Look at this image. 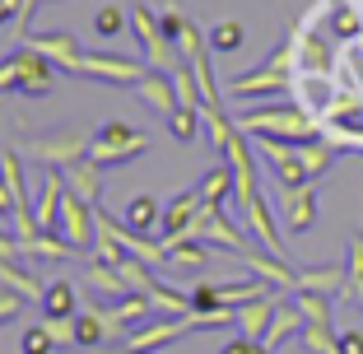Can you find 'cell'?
Instances as JSON below:
<instances>
[{"instance_id": "ffe728a7", "label": "cell", "mask_w": 363, "mask_h": 354, "mask_svg": "<svg viewBox=\"0 0 363 354\" xmlns=\"http://www.w3.org/2000/svg\"><path fill=\"white\" fill-rule=\"evenodd\" d=\"M65 187H70L75 196H84L89 205H98V201H103V168L89 163V159L70 163V168H65Z\"/></svg>"}, {"instance_id": "4fadbf2b", "label": "cell", "mask_w": 363, "mask_h": 354, "mask_svg": "<svg viewBox=\"0 0 363 354\" xmlns=\"http://www.w3.org/2000/svg\"><path fill=\"white\" fill-rule=\"evenodd\" d=\"M196 215H201V187H186V192H177L168 205H163V238H186L196 224Z\"/></svg>"}, {"instance_id": "8d00e7d4", "label": "cell", "mask_w": 363, "mask_h": 354, "mask_svg": "<svg viewBox=\"0 0 363 354\" xmlns=\"http://www.w3.org/2000/svg\"><path fill=\"white\" fill-rule=\"evenodd\" d=\"M19 350L23 354H56V341H52L47 326H28V331L19 336Z\"/></svg>"}, {"instance_id": "74e56055", "label": "cell", "mask_w": 363, "mask_h": 354, "mask_svg": "<svg viewBox=\"0 0 363 354\" xmlns=\"http://www.w3.org/2000/svg\"><path fill=\"white\" fill-rule=\"evenodd\" d=\"M219 284H196L191 289V312H219Z\"/></svg>"}, {"instance_id": "484cf974", "label": "cell", "mask_w": 363, "mask_h": 354, "mask_svg": "<svg viewBox=\"0 0 363 354\" xmlns=\"http://www.w3.org/2000/svg\"><path fill=\"white\" fill-rule=\"evenodd\" d=\"M270 294V284L266 280H219V303L224 308H242V303H257V299H266Z\"/></svg>"}, {"instance_id": "b9f144b4", "label": "cell", "mask_w": 363, "mask_h": 354, "mask_svg": "<svg viewBox=\"0 0 363 354\" xmlns=\"http://www.w3.org/2000/svg\"><path fill=\"white\" fill-rule=\"evenodd\" d=\"M257 350H261V341H247V336H233V341H228L219 354H257Z\"/></svg>"}, {"instance_id": "7bdbcfd3", "label": "cell", "mask_w": 363, "mask_h": 354, "mask_svg": "<svg viewBox=\"0 0 363 354\" xmlns=\"http://www.w3.org/2000/svg\"><path fill=\"white\" fill-rule=\"evenodd\" d=\"M340 354H363V331H340Z\"/></svg>"}, {"instance_id": "7c38bea8", "label": "cell", "mask_w": 363, "mask_h": 354, "mask_svg": "<svg viewBox=\"0 0 363 354\" xmlns=\"http://www.w3.org/2000/svg\"><path fill=\"white\" fill-rule=\"evenodd\" d=\"M228 94L233 98H270V94H289V70L279 65H257V70H247V75H233L228 79Z\"/></svg>"}, {"instance_id": "52a82bcc", "label": "cell", "mask_w": 363, "mask_h": 354, "mask_svg": "<svg viewBox=\"0 0 363 354\" xmlns=\"http://www.w3.org/2000/svg\"><path fill=\"white\" fill-rule=\"evenodd\" d=\"M191 238L196 243L224 247V252H238V257L247 252V233L224 215V205H201V215H196V224H191Z\"/></svg>"}, {"instance_id": "6da1fadb", "label": "cell", "mask_w": 363, "mask_h": 354, "mask_svg": "<svg viewBox=\"0 0 363 354\" xmlns=\"http://www.w3.org/2000/svg\"><path fill=\"white\" fill-rule=\"evenodd\" d=\"M242 135H270V140H317V126H312V117L294 103V98H284V103H270V108H252L242 112V117L233 121Z\"/></svg>"}, {"instance_id": "1f68e13d", "label": "cell", "mask_w": 363, "mask_h": 354, "mask_svg": "<svg viewBox=\"0 0 363 354\" xmlns=\"http://www.w3.org/2000/svg\"><path fill=\"white\" fill-rule=\"evenodd\" d=\"M168 131H172V135L182 140V145H191V140H196V135L205 131V117H201L196 108H177V112L168 117Z\"/></svg>"}, {"instance_id": "f1b7e54d", "label": "cell", "mask_w": 363, "mask_h": 354, "mask_svg": "<svg viewBox=\"0 0 363 354\" xmlns=\"http://www.w3.org/2000/svg\"><path fill=\"white\" fill-rule=\"evenodd\" d=\"M196 187H201V205H228V196H233V168L219 163V168H210Z\"/></svg>"}, {"instance_id": "e575fe53", "label": "cell", "mask_w": 363, "mask_h": 354, "mask_svg": "<svg viewBox=\"0 0 363 354\" xmlns=\"http://www.w3.org/2000/svg\"><path fill=\"white\" fill-rule=\"evenodd\" d=\"M126 19H130V14L121 10V5H103V10L94 14V33H98V38H121Z\"/></svg>"}, {"instance_id": "603a6c76", "label": "cell", "mask_w": 363, "mask_h": 354, "mask_svg": "<svg viewBox=\"0 0 363 354\" xmlns=\"http://www.w3.org/2000/svg\"><path fill=\"white\" fill-rule=\"evenodd\" d=\"M163 224V205L154 201L150 192H140L126 201V228H135V233H154V228Z\"/></svg>"}, {"instance_id": "8992f818", "label": "cell", "mask_w": 363, "mask_h": 354, "mask_svg": "<svg viewBox=\"0 0 363 354\" xmlns=\"http://www.w3.org/2000/svg\"><path fill=\"white\" fill-rule=\"evenodd\" d=\"M130 28H135V38H140V47H145V56H150L154 70H172V65L182 61L177 47H172L168 38H163L159 14H154L150 5H130Z\"/></svg>"}, {"instance_id": "5bb4252c", "label": "cell", "mask_w": 363, "mask_h": 354, "mask_svg": "<svg viewBox=\"0 0 363 354\" xmlns=\"http://www.w3.org/2000/svg\"><path fill=\"white\" fill-rule=\"evenodd\" d=\"M135 98L145 103V108L163 112V117H172V112L182 108V103H177V89H172V75H168V70H154V65H150V75L135 84Z\"/></svg>"}, {"instance_id": "4316f807", "label": "cell", "mask_w": 363, "mask_h": 354, "mask_svg": "<svg viewBox=\"0 0 363 354\" xmlns=\"http://www.w3.org/2000/svg\"><path fill=\"white\" fill-rule=\"evenodd\" d=\"M19 257H56V261H70V257H84L79 247H70L61 233H38L28 243H19Z\"/></svg>"}, {"instance_id": "8fae6325", "label": "cell", "mask_w": 363, "mask_h": 354, "mask_svg": "<svg viewBox=\"0 0 363 354\" xmlns=\"http://www.w3.org/2000/svg\"><path fill=\"white\" fill-rule=\"evenodd\" d=\"M279 215L289 233H308L317 224V187H279Z\"/></svg>"}, {"instance_id": "f6af8a7d", "label": "cell", "mask_w": 363, "mask_h": 354, "mask_svg": "<svg viewBox=\"0 0 363 354\" xmlns=\"http://www.w3.org/2000/svg\"><path fill=\"white\" fill-rule=\"evenodd\" d=\"M0 219H14V196L5 187V177H0Z\"/></svg>"}, {"instance_id": "3957f363", "label": "cell", "mask_w": 363, "mask_h": 354, "mask_svg": "<svg viewBox=\"0 0 363 354\" xmlns=\"http://www.w3.org/2000/svg\"><path fill=\"white\" fill-rule=\"evenodd\" d=\"M19 154L33 159L38 168H70L89 154V135H79L75 126H61V131H47V135H33V140H19Z\"/></svg>"}, {"instance_id": "d4e9b609", "label": "cell", "mask_w": 363, "mask_h": 354, "mask_svg": "<svg viewBox=\"0 0 363 354\" xmlns=\"http://www.w3.org/2000/svg\"><path fill=\"white\" fill-rule=\"evenodd\" d=\"M163 252H168V266H186V270H201L210 261V247L196 243L191 233L186 238H163Z\"/></svg>"}, {"instance_id": "f546056e", "label": "cell", "mask_w": 363, "mask_h": 354, "mask_svg": "<svg viewBox=\"0 0 363 354\" xmlns=\"http://www.w3.org/2000/svg\"><path fill=\"white\" fill-rule=\"evenodd\" d=\"M145 294H150V303L163 312V317H186V312H191V294H177V289H168L163 280H154V284H150Z\"/></svg>"}, {"instance_id": "ac0fdd59", "label": "cell", "mask_w": 363, "mask_h": 354, "mask_svg": "<svg viewBox=\"0 0 363 354\" xmlns=\"http://www.w3.org/2000/svg\"><path fill=\"white\" fill-rule=\"evenodd\" d=\"M345 266H303L298 270V284L294 289L303 294H326V299H335V294H345Z\"/></svg>"}, {"instance_id": "d6986e66", "label": "cell", "mask_w": 363, "mask_h": 354, "mask_svg": "<svg viewBox=\"0 0 363 354\" xmlns=\"http://www.w3.org/2000/svg\"><path fill=\"white\" fill-rule=\"evenodd\" d=\"M0 289H10V294H19L23 303H43V294H47V284L33 270H23L19 261H0Z\"/></svg>"}, {"instance_id": "4dcf8cb0", "label": "cell", "mask_w": 363, "mask_h": 354, "mask_svg": "<svg viewBox=\"0 0 363 354\" xmlns=\"http://www.w3.org/2000/svg\"><path fill=\"white\" fill-rule=\"evenodd\" d=\"M298 345L308 354H340V336L331 331V322H308L298 336Z\"/></svg>"}, {"instance_id": "c3c4849f", "label": "cell", "mask_w": 363, "mask_h": 354, "mask_svg": "<svg viewBox=\"0 0 363 354\" xmlns=\"http://www.w3.org/2000/svg\"><path fill=\"white\" fill-rule=\"evenodd\" d=\"M103 354H135V350H126V345H117V350H103Z\"/></svg>"}, {"instance_id": "60d3db41", "label": "cell", "mask_w": 363, "mask_h": 354, "mask_svg": "<svg viewBox=\"0 0 363 354\" xmlns=\"http://www.w3.org/2000/svg\"><path fill=\"white\" fill-rule=\"evenodd\" d=\"M19 308H23V299H19V294H10V289H0V326L10 322V317H19Z\"/></svg>"}, {"instance_id": "836d02e7", "label": "cell", "mask_w": 363, "mask_h": 354, "mask_svg": "<svg viewBox=\"0 0 363 354\" xmlns=\"http://www.w3.org/2000/svg\"><path fill=\"white\" fill-rule=\"evenodd\" d=\"M294 308L303 312V322H331V299H326V294H303V289H294Z\"/></svg>"}, {"instance_id": "ba28073f", "label": "cell", "mask_w": 363, "mask_h": 354, "mask_svg": "<svg viewBox=\"0 0 363 354\" xmlns=\"http://www.w3.org/2000/svg\"><path fill=\"white\" fill-rule=\"evenodd\" d=\"M19 47H28V52L47 56L52 65H61V70H70V75H79V61H84V47H79L75 33H38V38H23Z\"/></svg>"}, {"instance_id": "ee69618b", "label": "cell", "mask_w": 363, "mask_h": 354, "mask_svg": "<svg viewBox=\"0 0 363 354\" xmlns=\"http://www.w3.org/2000/svg\"><path fill=\"white\" fill-rule=\"evenodd\" d=\"M0 261H19V238L0 233Z\"/></svg>"}, {"instance_id": "7402d4cb", "label": "cell", "mask_w": 363, "mask_h": 354, "mask_svg": "<svg viewBox=\"0 0 363 354\" xmlns=\"http://www.w3.org/2000/svg\"><path fill=\"white\" fill-rule=\"evenodd\" d=\"M84 308V299H79V289L70 284V280H52L43 294V317H75V312Z\"/></svg>"}, {"instance_id": "f35d334b", "label": "cell", "mask_w": 363, "mask_h": 354, "mask_svg": "<svg viewBox=\"0 0 363 354\" xmlns=\"http://www.w3.org/2000/svg\"><path fill=\"white\" fill-rule=\"evenodd\" d=\"M19 94V52H5L0 56V94Z\"/></svg>"}, {"instance_id": "bcb514c9", "label": "cell", "mask_w": 363, "mask_h": 354, "mask_svg": "<svg viewBox=\"0 0 363 354\" xmlns=\"http://www.w3.org/2000/svg\"><path fill=\"white\" fill-rule=\"evenodd\" d=\"M19 19V0H0V28Z\"/></svg>"}, {"instance_id": "7dc6e473", "label": "cell", "mask_w": 363, "mask_h": 354, "mask_svg": "<svg viewBox=\"0 0 363 354\" xmlns=\"http://www.w3.org/2000/svg\"><path fill=\"white\" fill-rule=\"evenodd\" d=\"M345 294H350V299L363 308V275H350V280H345Z\"/></svg>"}, {"instance_id": "cb8c5ba5", "label": "cell", "mask_w": 363, "mask_h": 354, "mask_svg": "<svg viewBox=\"0 0 363 354\" xmlns=\"http://www.w3.org/2000/svg\"><path fill=\"white\" fill-rule=\"evenodd\" d=\"M84 275L94 280V289H98V294H107V299H126V294H130L126 275H121L117 266H107V261H98V257H84Z\"/></svg>"}, {"instance_id": "e0dca14e", "label": "cell", "mask_w": 363, "mask_h": 354, "mask_svg": "<svg viewBox=\"0 0 363 354\" xmlns=\"http://www.w3.org/2000/svg\"><path fill=\"white\" fill-rule=\"evenodd\" d=\"M242 266L257 280H266V284H279V289H294L298 284V270L289 266L284 257H270V252H242Z\"/></svg>"}, {"instance_id": "277c9868", "label": "cell", "mask_w": 363, "mask_h": 354, "mask_svg": "<svg viewBox=\"0 0 363 354\" xmlns=\"http://www.w3.org/2000/svg\"><path fill=\"white\" fill-rule=\"evenodd\" d=\"M79 75L98 79V84H126L135 89L140 79L150 75V65L135 61V56H117V52H84V61H79Z\"/></svg>"}, {"instance_id": "d590c367", "label": "cell", "mask_w": 363, "mask_h": 354, "mask_svg": "<svg viewBox=\"0 0 363 354\" xmlns=\"http://www.w3.org/2000/svg\"><path fill=\"white\" fill-rule=\"evenodd\" d=\"M186 10H182V5H163L159 10V28H163V38H168V43H177L182 33H186Z\"/></svg>"}, {"instance_id": "9a60e30c", "label": "cell", "mask_w": 363, "mask_h": 354, "mask_svg": "<svg viewBox=\"0 0 363 354\" xmlns=\"http://www.w3.org/2000/svg\"><path fill=\"white\" fill-rule=\"evenodd\" d=\"M52 70H56V65L47 61V56L19 47V94L23 98H47V94H52Z\"/></svg>"}, {"instance_id": "7a4b0ae2", "label": "cell", "mask_w": 363, "mask_h": 354, "mask_svg": "<svg viewBox=\"0 0 363 354\" xmlns=\"http://www.w3.org/2000/svg\"><path fill=\"white\" fill-rule=\"evenodd\" d=\"M150 145H154L150 131H135V126H126V121H107V126L89 140V154H84V159L98 163V168L107 172V168H126V163H135L140 154L150 150Z\"/></svg>"}, {"instance_id": "9c48e42d", "label": "cell", "mask_w": 363, "mask_h": 354, "mask_svg": "<svg viewBox=\"0 0 363 354\" xmlns=\"http://www.w3.org/2000/svg\"><path fill=\"white\" fill-rule=\"evenodd\" d=\"M65 192H70V187H65V172L61 168H47L43 182H38V196H33V219H38V228H43V233H56Z\"/></svg>"}, {"instance_id": "83f0119b", "label": "cell", "mask_w": 363, "mask_h": 354, "mask_svg": "<svg viewBox=\"0 0 363 354\" xmlns=\"http://www.w3.org/2000/svg\"><path fill=\"white\" fill-rule=\"evenodd\" d=\"M103 341H107V331H103V317H98L94 299H84V308L75 312V345H79V350H98Z\"/></svg>"}, {"instance_id": "5b68a950", "label": "cell", "mask_w": 363, "mask_h": 354, "mask_svg": "<svg viewBox=\"0 0 363 354\" xmlns=\"http://www.w3.org/2000/svg\"><path fill=\"white\" fill-rule=\"evenodd\" d=\"M61 238L70 247H79V252H94V243H98V205H89L84 196H75V192H65V201H61Z\"/></svg>"}, {"instance_id": "44dd1931", "label": "cell", "mask_w": 363, "mask_h": 354, "mask_svg": "<svg viewBox=\"0 0 363 354\" xmlns=\"http://www.w3.org/2000/svg\"><path fill=\"white\" fill-rule=\"evenodd\" d=\"M303 326H308V322H303V312L294 308V299H289V303H279V308H275V317H270V331L261 336V345H266V350H279L289 336H303Z\"/></svg>"}, {"instance_id": "30bf717a", "label": "cell", "mask_w": 363, "mask_h": 354, "mask_svg": "<svg viewBox=\"0 0 363 354\" xmlns=\"http://www.w3.org/2000/svg\"><path fill=\"white\" fill-rule=\"evenodd\" d=\"M150 312H154L150 294H126V299H112L107 308H98V317H103V331H107V341H112V336H126L135 322H145Z\"/></svg>"}, {"instance_id": "d6a6232c", "label": "cell", "mask_w": 363, "mask_h": 354, "mask_svg": "<svg viewBox=\"0 0 363 354\" xmlns=\"http://www.w3.org/2000/svg\"><path fill=\"white\" fill-rule=\"evenodd\" d=\"M242 38H247V33H242V23H238V19H219V23H214V28H210V47H214V52H238V47H242Z\"/></svg>"}, {"instance_id": "ab89813d", "label": "cell", "mask_w": 363, "mask_h": 354, "mask_svg": "<svg viewBox=\"0 0 363 354\" xmlns=\"http://www.w3.org/2000/svg\"><path fill=\"white\" fill-rule=\"evenodd\" d=\"M43 326L52 331L56 345H75V317H43Z\"/></svg>"}, {"instance_id": "2e32d148", "label": "cell", "mask_w": 363, "mask_h": 354, "mask_svg": "<svg viewBox=\"0 0 363 354\" xmlns=\"http://www.w3.org/2000/svg\"><path fill=\"white\" fill-rule=\"evenodd\" d=\"M275 308H279L275 294H266V299H257V303H242V308H233L238 336H247V341H261V336L270 331V317H275Z\"/></svg>"}]
</instances>
